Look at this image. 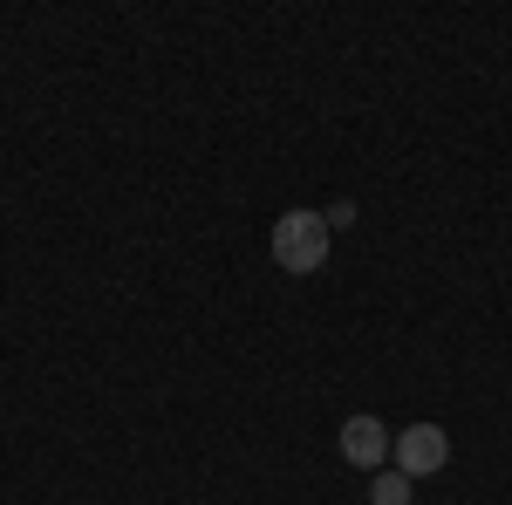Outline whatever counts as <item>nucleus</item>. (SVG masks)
Segmentation results:
<instances>
[{
  "instance_id": "obj_3",
  "label": "nucleus",
  "mask_w": 512,
  "mask_h": 505,
  "mask_svg": "<svg viewBox=\"0 0 512 505\" xmlns=\"http://www.w3.org/2000/svg\"><path fill=\"white\" fill-rule=\"evenodd\" d=\"M390 444H396V437H390V424H383V417H369V410L342 424V458H349L355 471H383Z\"/></svg>"
},
{
  "instance_id": "obj_1",
  "label": "nucleus",
  "mask_w": 512,
  "mask_h": 505,
  "mask_svg": "<svg viewBox=\"0 0 512 505\" xmlns=\"http://www.w3.org/2000/svg\"><path fill=\"white\" fill-rule=\"evenodd\" d=\"M274 260L280 273H315L321 260H328V219L321 212H280L274 219Z\"/></svg>"
},
{
  "instance_id": "obj_4",
  "label": "nucleus",
  "mask_w": 512,
  "mask_h": 505,
  "mask_svg": "<svg viewBox=\"0 0 512 505\" xmlns=\"http://www.w3.org/2000/svg\"><path fill=\"white\" fill-rule=\"evenodd\" d=\"M369 505H410V478H403V471H376Z\"/></svg>"
},
{
  "instance_id": "obj_2",
  "label": "nucleus",
  "mask_w": 512,
  "mask_h": 505,
  "mask_svg": "<svg viewBox=\"0 0 512 505\" xmlns=\"http://www.w3.org/2000/svg\"><path fill=\"white\" fill-rule=\"evenodd\" d=\"M390 458H396V471H403V478H431V471L451 465V437H444L437 424H410L390 444Z\"/></svg>"
}]
</instances>
